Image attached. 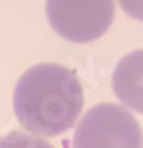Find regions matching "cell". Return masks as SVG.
I'll list each match as a JSON object with an SVG mask.
<instances>
[{
  "label": "cell",
  "instance_id": "obj_2",
  "mask_svg": "<svg viewBox=\"0 0 143 148\" xmlns=\"http://www.w3.org/2000/svg\"><path fill=\"white\" fill-rule=\"evenodd\" d=\"M73 148H143V131L128 109L100 103L77 124Z\"/></svg>",
  "mask_w": 143,
  "mask_h": 148
},
{
  "label": "cell",
  "instance_id": "obj_6",
  "mask_svg": "<svg viewBox=\"0 0 143 148\" xmlns=\"http://www.w3.org/2000/svg\"><path fill=\"white\" fill-rule=\"evenodd\" d=\"M119 6L126 15L143 21V0H119Z\"/></svg>",
  "mask_w": 143,
  "mask_h": 148
},
{
  "label": "cell",
  "instance_id": "obj_3",
  "mask_svg": "<svg viewBox=\"0 0 143 148\" xmlns=\"http://www.w3.org/2000/svg\"><path fill=\"white\" fill-rule=\"evenodd\" d=\"M45 13L60 38L88 43L109 30L115 19V0H47Z\"/></svg>",
  "mask_w": 143,
  "mask_h": 148
},
{
  "label": "cell",
  "instance_id": "obj_5",
  "mask_svg": "<svg viewBox=\"0 0 143 148\" xmlns=\"http://www.w3.org/2000/svg\"><path fill=\"white\" fill-rule=\"evenodd\" d=\"M0 148H53L38 135H28L25 131H11L0 139Z\"/></svg>",
  "mask_w": 143,
  "mask_h": 148
},
{
  "label": "cell",
  "instance_id": "obj_4",
  "mask_svg": "<svg viewBox=\"0 0 143 148\" xmlns=\"http://www.w3.org/2000/svg\"><path fill=\"white\" fill-rule=\"evenodd\" d=\"M111 86L122 105L143 114V49L132 51L119 60Z\"/></svg>",
  "mask_w": 143,
  "mask_h": 148
},
{
  "label": "cell",
  "instance_id": "obj_1",
  "mask_svg": "<svg viewBox=\"0 0 143 148\" xmlns=\"http://www.w3.org/2000/svg\"><path fill=\"white\" fill-rule=\"evenodd\" d=\"M83 109V88L72 69L60 64H38L26 69L13 90L19 124L38 137H57L77 122Z\"/></svg>",
  "mask_w": 143,
  "mask_h": 148
}]
</instances>
